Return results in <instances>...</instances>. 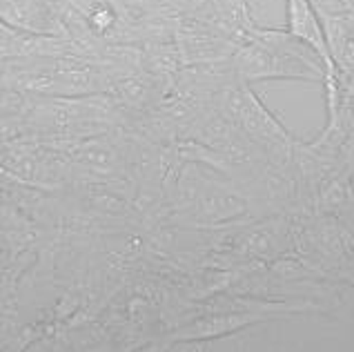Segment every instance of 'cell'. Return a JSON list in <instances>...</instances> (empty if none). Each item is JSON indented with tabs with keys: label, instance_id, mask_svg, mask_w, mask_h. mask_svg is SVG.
<instances>
[{
	"label": "cell",
	"instance_id": "cell-1",
	"mask_svg": "<svg viewBox=\"0 0 354 352\" xmlns=\"http://www.w3.org/2000/svg\"><path fill=\"white\" fill-rule=\"evenodd\" d=\"M286 16H288V29L286 32L301 40L315 52L321 63L326 65V94L330 112H337V63L332 56L330 43L326 38V32L317 18L315 7L310 0H286Z\"/></svg>",
	"mask_w": 354,
	"mask_h": 352
},
{
	"label": "cell",
	"instance_id": "cell-2",
	"mask_svg": "<svg viewBox=\"0 0 354 352\" xmlns=\"http://www.w3.org/2000/svg\"><path fill=\"white\" fill-rule=\"evenodd\" d=\"M227 109L245 132L254 134L259 138H266L270 143H286V145L290 143V134L283 129L281 123H277V118L261 105V100L250 92L245 80L239 78V85L234 89H230Z\"/></svg>",
	"mask_w": 354,
	"mask_h": 352
}]
</instances>
